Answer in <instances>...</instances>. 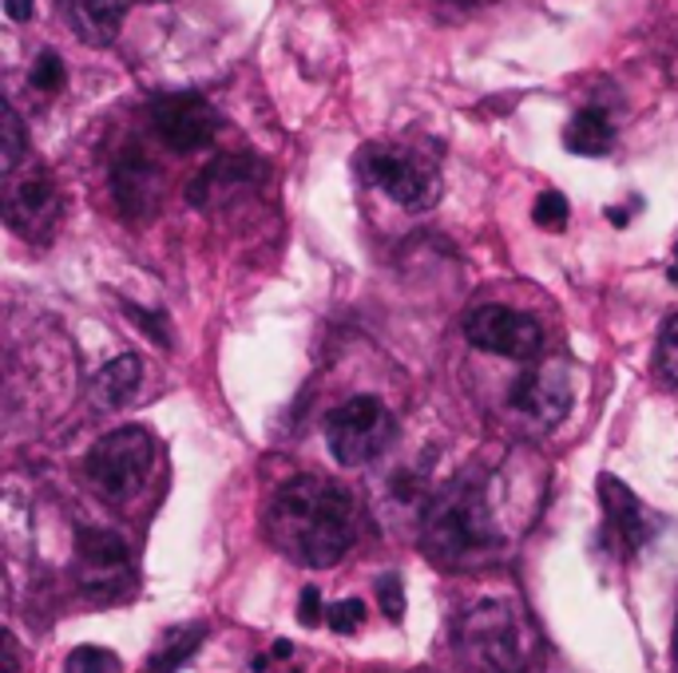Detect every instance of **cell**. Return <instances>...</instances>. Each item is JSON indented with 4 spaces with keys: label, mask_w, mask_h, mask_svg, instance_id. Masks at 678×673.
Here are the masks:
<instances>
[{
    "label": "cell",
    "mask_w": 678,
    "mask_h": 673,
    "mask_svg": "<svg viewBox=\"0 0 678 673\" xmlns=\"http://www.w3.org/2000/svg\"><path fill=\"white\" fill-rule=\"evenodd\" d=\"M298 622H302V626H318V622H322V591H318V587H306L302 591Z\"/></svg>",
    "instance_id": "obj_26"
},
{
    "label": "cell",
    "mask_w": 678,
    "mask_h": 673,
    "mask_svg": "<svg viewBox=\"0 0 678 673\" xmlns=\"http://www.w3.org/2000/svg\"><path fill=\"white\" fill-rule=\"evenodd\" d=\"M354 496L322 476H298L274 496L266 511V535L283 555L313 570L345 559L354 547Z\"/></svg>",
    "instance_id": "obj_1"
},
{
    "label": "cell",
    "mask_w": 678,
    "mask_h": 673,
    "mask_svg": "<svg viewBox=\"0 0 678 673\" xmlns=\"http://www.w3.org/2000/svg\"><path fill=\"white\" fill-rule=\"evenodd\" d=\"M56 12L80 40L95 48L112 44L124 24V0H56Z\"/></svg>",
    "instance_id": "obj_15"
},
{
    "label": "cell",
    "mask_w": 678,
    "mask_h": 673,
    "mask_svg": "<svg viewBox=\"0 0 678 673\" xmlns=\"http://www.w3.org/2000/svg\"><path fill=\"white\" fill-rule=\"evenodd\" d=\"M460 646L472 662L492 665L496 673H520L528 658V638L520 630V618L508 602H481L460 622Z\"/></svg>",
    "instance_id": "obj_6"
},
{
    "label": "cell",
    "mask_w": 678,
    "mask_h": 673,
    "mask_svg": "<svg viewBox=\"0 0 678 673\" xmlns=\"http://www.w3.org/2000/svg\"><path fill=\"white\" fill-rule=\"evenodd\" d=\"M4 218L9 227L24 239H41L56 227L60 218V195H56V183L44 171L24 178H12L9 190H4Z\"/></svg>",
    "instance_id": "obj_10"
},
{
    "label": "cell",
    "mask_w": 678,
    "mask_h": 673,
    "mask_svg": "<svg viewBox=\"0 0 678 673\" xmlns=\"http://www.w3.org/2000/svg\"><path fill=\"white\" fill-rule=\"evenodd\" d=\"M425 547L445 567H460L496 550V527H492L489 503L481 487L452 484L425 508Z\"/></svg>",
    "instance_id": "obj_2"
},
{
    "label": "cell",
    "mask_w": 678,
    "mask_h": 673,
    "mask_svg": "<svg viewBox=\"0 0 678 673\" xmlns=\"http://www.w3.org/2000/svg\"><path fill=\"white\" fill-rule=\"evenodd\" d=\"M274 658H290V653H294V646L290 642H286V638H283V642H274Z\"/></svg>",
    "instance_id": "obj_29"
},
{
    "label": "cell",
    "mask_w": 678,
    "mask_h": 673,
    "mask_svg": "<svg viewBox=\"0 0 678 673\" xmlns=\"http://www.w3.org/2000/svg\"><path fill=\"white\" fill-rule=\"evenodd\" d=\"M203 638H207V630H203V626H179V630H171L168 638H163V646L151 653L147 673H175L179 665L187 662L191 653L203 646Z\"/></svg>",
    "instance_id": "obj_18"
},
{
    "label": "cell",
    "mask_w": 678,
    "mask_h": 673,
    "mask_svg": "<svg viewBox=\"0 0 678 673\" xmlns=\"http://www.w3.org/2000/svg\"><path fill=\"white\" fill-rule=\"evenodd\" d=\"M377 599H381V606H386L389 618H401L405 614V591H401V575H381V582H377Z\"/></svg>",
    "instance_id": "obj_25"
},
{
    "label": "cell",
    "mask_w": 678,
    "mask_h": 673,
    "mask_svg": "<svg viewBox=\"0 0 678 673\" xmlns=\"http://www.w3.org/2000/svg\"><path fill=\"white\" fill-rule=\"evenodd\" d=\"M361 622H366V606L357 599H342L330 606V630L354 634V630H361Z\"/></svg>",
    "instance_id": "obj_24"
},
{
    "label": "cell",
    "mask_w": 678,
    "mask_h": 673,
    "mask_svg": "<svg viewBox=\"0 0 678 673\" xmlns=\"http://www.w3.org/2000/svg\"><path fill=\"white\" fill-rule=\"evenodd\" d=\"M156 464V436L139 425L115 428L88 452L84 472L92 487L112 503H124L143 487L147 472Z\"/></svg>",
    "instance_id": "obj_3"
},
{
    "label": "cell",
    "mask_w": 678,
    "mask_h": 673,
    "mask_svg": "<svg viewBox=\"0 0 678 673\" xmlns=\"http://www.w3.org/2000/svg\"><path fill=\"white\" fill-rule=\"evenodd\" d=\"M464 337L476 349L496 352V357H512V361H532L543 349V329L536 317L508 305H481L469 313L464 322Z\"/></svg>",
    "instance_id": "obj_7"
},
{
    "label": "cell",
    "mask_w": 678,
    "mask_h": 673,
    "mask_svg": "<svg viewBox=\"0 0 678 673\" xmlns=\"http://www.w3.org/2000/svg\"><path fill=\"white\" fill-rule=\"evenodd\" d=\"M599 499H604L607 523L616 527L619 543H623L631 555L643 550L651 538H655V531H658L655 515H651L647 503H643L619 476H599Z\"/></svg>",
    "instance_id": "obj_12"
},
{
    "label": "cell",
    "mask_w": 678,
    "mask_h": 673,
    "mask_svg": "<svg viewBox=\"0 0 678 673\" xmlns=\"http://www.w3.org/2000/svg\"><path fill=\"white\" fill-rule=\"evenodd\" d=\"M21 155H24V124L12 107H4V147H0V166H4V175L16 171Z\"/></svg>",
    "instance_id": "obj_21"
},
{
    "label": "cell",
    "mask_w": 678,
    "mask_h": 673,
    "mask_svg": "<svg viewBox=\"0 0 678 673\" xmlns=\"http://www.w3.org/2000/svg\"><path fill=\"white\" fill-rule=\"evenodd\" d=\"M4 653H9V673H21V658H16V638L4 634Z\"/></svg>",
    "instance_id": "obj_28"
},
{
    "label": "cell",
    "mask_w": 678,
    "mask_h": 673,
    "mask_svg": "<svg viewBox=\"0 0 678 673\" xmlns=\"http://www.w3.org/2000/svg\"><path fill=\"white\" fill-rule=\"evenodd\" d=\"M151 124H156V135L171 151L179 155H191V151H203V147L215 143L219 135V115L215 107L195 92H171L163 100H156L151 107Z\"/></svg>",
    "instance_id": "obj_8"
},
{
    "label": "cell",
    "mask_w": 678,
    "mask_h": 673,
    "mask_svg": "<svg viewBox=\"0 0 678 673\" xmlns=\"http://www.w3.org/2000/svg\"><path fill=\"white\" fill-rule=\"evenodd\" d=\"M508 404L520 408L524 416H532V420L555 425L572 408V381H567L564 364H540V369L520 373L512 381Z\"/></svg>",
    "instance_id": "obj_11"
},
{
    "label": "cell",
    "mask_w": 678,
    "mask_h": 673,
    "mask_svg": "<svg viewBox=\"0 0 678 673\" xmlns=\"http://www.w3.org/2000/svg\"><path fill=\"white\" fill-rule=\"evenodd\" d=\"M112 190H115V202H119V210L131 218H147L156 214L159 207V195H163V178H159V171L151 163H147L143 155H124L119 163H115L112 171Z\"/></svg>",
    "instance_id": "obj_14"
},
{
    "label": "cell",
    "mask_w": 678,
    "mask_h": 673,
    "mask_svg": "<svg viewBox=\"0 0 678 673\" xmlns=\"http://www.w3.org/2000/svg\"><path fill=\"white\" fill-rule=\"evenodd\" d=\"M80 587L95 602H112L127 591L131 579V559H127V543L112 531H80Z\"/></svg>",
    "instance_id": "obj_9"
},
{
    "label": "cell",
    "mask_w": 678,
    "mask_h": 673,
    "mask_svg": "<svg viewBox=\"0 0 678 673\" xmlns=\"http://www.w3.org/2000/svg\"><path fill=\"white\" fill-rule=\"evenodd\" d=\"M670 278L678 281V246H675V266H670Z\"/></svg>",
    "instance_id": "obj_30"
},
{
    "label": "cell",
    "mask_w": 678,
    "mask_h": 673,
    "mask_svg": "<svg viewBox=\"0 0 678 673\" xmlns=\"http://www.w3.org/2000/svg\"><path fill=\"white\" fill-rule=\"evenodd\" d=\"M64 673H119V658L104 646H76L64 662Z\"/></svg>",
    "instance_id": "obj_19"
},
{
    "label": "cell",
    "mask_w": 678,
    "mask_h": 673,
    "mask_svg": "<svg viewBox=\"0 0 678 673\" xmlns=\"http://www.w3.org/2000/svg\"><path fill=\"white\" fill-rule=\"evenodd\" d=\"M397 436V420L377 396H354L325 416V444L342 467H361L381 456Z\"/></svg>",
    "instance_id": "obj_4"
},
{
    "label": "cell",
    "mask_w": 678,
    "mask_h": 673,
    "mask_svg": "<svg viewBox=\"0 0 678 673\" xmlns=\"http://www.w3.org/2000/svg\"><path fill=\"white\" fill-rule=\"evenodd\" d=\"M64 80H68V72H64L60 56L41 53V60L32 63V83H36L41 92H56V88H64Z\"/></svg>",
    "instance_id": "obj_23"
},
{
    "label": "cell",
    "mask_w": 678,
    "mask_h": 673,
    "mask_svg": "<svg viewBox=\"0 0 678 673\" xmlns=\"http://www.w3.org/2000/svg\"><path fill=\"white\" fill-rule=\"evenodd\" d=\"M139 381H143V364H139V357L124 352V357L107 361L104 369L95 373L92 401L100 404V408H107V413H119V408H127V401L139 393Z\"/></svg>",
    "instance_id": "obj_16"
},
{
    "label": "cell",
    "mask_w": 678,
    "mask_h": 673,
    "mask_svg": "<svg viewBox=\"0 0 678 673\" xmlns=\"http://www.w3.org/2000/svg\"><path fill=\"white\" fill-rule=\"evenodd\" d=\"M361 175L381 187L389 198H393L397 207L405 210H428L433 202L440 198V178H437V166L421 159L417 151H409V147H366L361 159Z\"/></svg>",
    "instance_id": "obj_5"
},
{
    "label": "cell",
    "mask_w": 678,
    "mask_h": 673,
    "mask_svg": "<svg viewBox=\"0 0 678 673\" xmlns=\"http://www.w3.org/2000/svg\"><path fill=\"white\" fill-rule=\"evenodd\" d=\"M564 143H567V151H575V155L599 159L611 151V143H616V127H611V119H607L604 112L584 107V112L572 119V127H567Z\"/></svg>",
    "instance_id": "obj_17"
},
{
    "label": "cell",
    "mask_w": 678,
    "mask_h": 673,
    "mask_svg": "<svg viewBox=\"0 0 678 673\" xmlns=\"http://www.w3.org/2000/svg\"><path fill=\"white\" fill-rule=\"evenodd\" d=\"M32 12H36V0H4V16L12 24H28Z\"/></svg>",
    "instance_id": "obj_27"
},
{
    "label": "cell",
    "mask_w": 678,
    "mask_h": 673,
    "mask_svg": "<svg viewBox=\"0 0 678 673\" xmlns=\"http://www.w3.org/2000/svg\"><path fill=\"white\" fill-rule=\"evenodd\" d=\"M262 175H266V166L251 155H227V159H215L210 166H203L195 175V183L187 187V202L191 207H215L219 198H230L234 190H246V187H258Z\"/></svg>",
    "instance_id": "obj_13"
},
{
    "label": "cell",
    "mask_w": 678,
    "mask_h": 673,
    "mask_svg": "<svg viewBox=\"0 0 678 673\" xmlns=\"http://www.w3.org/2000/svg\"><path fill=\"white\" fill-rule=\"evenodd\" d=\"M567 214H572V207H567V198L560 195V190H543V195L536 198V207H532L536 227H543V230H564Z\"/></svg>",
    "instance_id": "obj_20"
},
{
    "label": "cell",
    "mask_w": 678,
    "mask_h": 673,
    "mask_svg": "<svg viewBox=\"0 0 678 673\" xmlns=\"http://www.w3.org/2000/svg\"><path fill=\"white\" fill-rule=\"evenodd\" d=\"M658 373L670 384H678V313L667 317V325L658 329Z\"/></svg>",
    "instance_id": "obj_22"
}]
</instances>
